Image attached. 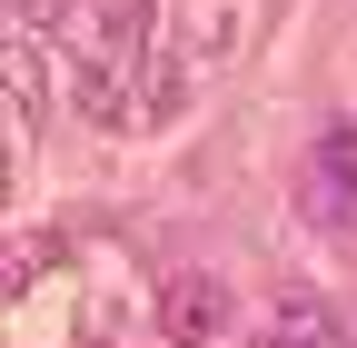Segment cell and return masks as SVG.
<instances>
[{"mask_svg":"<svg viewBox=\"0 0 357 348\" xmlns=\"http://www.w3.org/2000/svg\"><path fill=\"white\" fill-rule=\"evenodd\" d=\"M307 209H318V219H337V229H357V129H347V119L318 140V180H307Z\"/></svg>","mask_w":357,"mask_h":348,"instance_id":"cell-3","label":"cell"},{"mask_svg":"<svg viewBox=\"0 0 357 348\" xmlns=\"http://www.w3.org/2000/svg\"><path fill=\"white\" fill-rule=\"evenodd\" d=\"M178 50L189 60H229L238 50V0H178Z\"/></svg>","mask_w":357,"mask_h":348,"instance_id":"cell-6","label":"cell"},{"mask_svg":"<svg viewBox=\"0 0 357 348\" xmlns=\"http://www.w3.org/2000/svg\"><path fill=\"white\" fill-rule=\"evenodd\" d=\"M129 80H139V70H129L119 50H79V60H70L79 119H89V129H129V119H139V90H129Z\"/></svg>","mask_w":357,"mask_h":348,"instance_id":"cell-2","label":"cell"},{"mask_svg":"<svg viewBox=\"0 0 357 348\" xmlns=\"http://www.w3.org/2000/svg\"><path fill=\"white\" fill-rule=\"evenodd\" d=\"M248 348H347V328H337L328 298H278V309L258 319V338H248Z\"/></svg>","mask_w":357,"mask_h":348,"instance_id":"cell-4","label":"cell"},{"mask_svg":"<svg viewBox=\"0 0 357 348\" xmlns=\"http://www.w3.org/2000/svg\"><path fill=\"white\" fill-rule=\"evenodd\" d=\"M129 70H139V119H178V110H189V50H159V40H149Z\"/></svg>","mask_w":357,"mask_h":348,"instance_id":"cell-5","label":"cell"},{"mask_svg":"<svg viewBox=\"0 0 357 348\" xmlns=\"http://www.w3.org/2000/svg\"><path fill=\"white\" fill-rule=\"evenodd\" d=\"M100 30H109V50H119V60H139V50H149V30H159V0H100Z\"/></svg>","mask_w":357,"mask_h":348,"instance_id":"cell-8","label":"cell"},{"mask_svg":"<svg viewBox=\"0 0 357 348\" xmlns=\"http://www.w3.org/2000/svg\"><path fill=\"white\" fill-rule=\"evenodd\" d=\"M0 70H10V110H20V129H30V119H40V100H50V60H40V30H20Z\"/></svg>","mask_w":357,"mask_h":348,"instance_id":"cell-7","label":"cell"},{"mask_svg":"<svg viewBox=\"0 0 357 348\" xmlns=\"http://www.w3.org/2000/svg\"><path fill=\"white\" fill-rule=\"evenodd\" d=\"M218 328H229V289H218L208 269H178V279L159 289V338H169V348H208Z\"/></svg>","mask_w":357,"mask_h":348,"instance_id":"cell-1","label":"cell"}]
</instances>
